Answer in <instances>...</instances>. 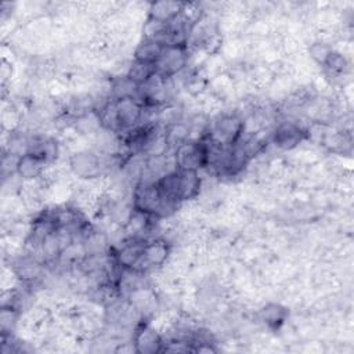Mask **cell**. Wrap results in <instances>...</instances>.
<instances>
[{
	"label": "cell",
	"instance_id": "6da1fadb",
	"mask_svg": "<svg viewBox=\"0 0 354 354\" xmlns=\"http://www.w3.org/2000/svg\"><path fill=\"white\" fill-rule=\"evenodd\" d=\"M134 210L149 214V216H167L176 209L174 205L166 202L160 195L155 181H142L137 185L133 196Z\"/></svg>",
	"mask_w": 354,
	"mask_h": 354
},
{
	"label": "cell",
	"instance_id": "7a4b0ae2",
	"mask_svg": "<svg viewBox=\"0 0 354 354\" xmlns=\"http://www.w3.org/2000/svg\"><path fill=\"white\" fill-rule=\"evenodd\" d=\"M209 142L203 140H188L174 151L176 167L180 170H199L207 166Z\"/></svg>",
	"mask_w": 354,
	"mask_h": 354
},
{
	"label": "cell",
	"instance_id": "3957f363",
	"mask_svg": "<svg viewBox=\"0 0 354 354\" xmlns=\"http://www.w3.org/2000/svg\"><path fill=\"white\" fill-rule=\"evenodd\" d=\"M243 131V122L235 115L218 116L210 126L209 141L220 147H232L238 142Z\"/></svg>",
	"mask_w": 354,
	"mask_h": 354
},
{
	"label": "cell",
	"instance_id": "277c9868",
	"mask_svg": "<svg viewBox=\"0 0 354 354\" xmlns=\"http://www.w3.org/2000/svg\"><path fill=\"white\" fill-rule=\"evenodd\" d=\"M188 61L187 46H169L165 47L159 59L155 64V73L165 79L173 77L181 72Z\"/></svg>",
	"mask_w": 354,
	"mask_h": 354
},
{
	"label": "cell",
	"instance_id": "5b68a950",
	"mask_svg": "<svg viewBox=\"0 0 354 354\" xmlns=\"http://www.w3.org/2000/svg\"><path fill=\"white\" fill-rule=\"evenodd\" d=\"M113 102H115V108H116L119 129L124 130V131L134 129L142 118L144 105L138 100L131 98V97L113 100Z\"/></svg>",
	"mask_w": 354,
	"mask_h": 354
},
{
	"label": "cell",
	"instance_id": "8992f818",
	"mask_svg": "<svg viewBox=\"0 0 354 354\" xmlns=\"http://www.w3.org/2000/svg\"><path fill=\"white\" fill-rule=\"evenodd\" d=\"M169 254V246L163 241H147L145 248L142 250V254L137 264L134 266L133 271L144 272L148 268H152L155 266H160Z\"/></svg>",
	"mask_w": 354,
	"mask_h": 354
},
{
	"label": "cell",
	"instance_id": "52a82bcc",
	"mask_svg": "<svg viewBox=\"0 0 354 354\" xmlns=\"http://www.w3.org/2000/svg\"><path fill=\"white\" fill-rule=\"evenodd\" d=\"M72 171L82 178H94L101 174V159L93 152H79L71 158Z\"/></svg>",
	"mask_w": 354,
	"mask_h": 354
},
{
	"label": "cell",
	"instance_id": "ba28073f",
	"mask_svg": "<svg viewBox=\"0 0 354 354\" xmlns=\"http://www.w3.org/2000/svg\"><path fill=\"white\" fill-rule=\"evenodd\" d=\"M147 241L142 238H131L115 254L116 264L123 270H133L140 260Z\"/></svg>",
	"mask_w": 354,
	"mask_h": 354
},
{
	"label": "cell",
	"instance_id": "9c48e42d",
	"mask_svg": "<svg viewBox=\"0 0 354 354\" xmlns=\"http://www.w3.org/2000/svg\"><path fill=\"white\" fill-rule=\"evenodd\" d=\"M134 350L142 354H153L162 350L163 342L160 336L148 325H141L133 337Z\"/></svg>",
	"mask_w": 354,
	"mask_h": 354
},
{
	"label": "cell",
	"instance_id": "30bf717a",
	"mask_svg": "<svg viewBox=\"0 0 354 354\" xmlns=\"http://www.w3.org/2000/svg\"><path fill=\"white\" fill-rule=\"evenodd\" d=\"M304 137L306 131L299 124L293 122H283L274 133V142L283 149H290L296 147Z\"/></svg>",
	"mask_w": 354,
	"mask_h": 354
},
{
	"label": "cell",
	"instance_id": "8fae6325",
	"mask_svg": "<svg viewBox=\"0 0 354 354\" xmlns=\"http://www.w3.org/2000/svg\"><path fill=\"white\" fill-rule=\"evenodd\" d=\"M177 173H178L180 202L195 198L199 194V188H201V178L198 176V171L177 169Z\"/></svg>",
	"mask_w": 354,
	"mask_h": 354
},
{
	"label": "cell",
	"instance_id": "7c38bea8",
	"mask_svg": "<svg viewBox=\"0 0 354 354\" xmlns=\"http://www.w3.org/2000/svg\"><path fill=\"white\" fill-rule=\"evenodd\" d=\"M184 4L177 1H156L149 8V19L166 24L178 14H181Z\"/></svg>",
	"mask_w": 354,
	"mask_h": 354
},
{
	"label": "cell",
	"instance_id": "4fadbf2b",
	"mask_svg": "<svg viewBox=\"0 0 354 354\" xmlns=\"http://www.w3.org/2000/svg\"><path fill=\"white\" fill-rule=\"evenodd\" d=\"M163 48L165 47L159 41L145 37L134 51V61L155 65L156 61L159 59Z\"/></svg>",
	"mask_w": 354,
	"mask_h": 354
},
{
	"label": "cell",
	"instance_id": "5bb4252c",
	"mask_svg": "<svg viewBox=\"0 0 354 354\" xmlns=\"http://www.w3.org/2000/svg\"><path fill=\"white\" fill-rule=\"evenodd\" d=\"M44 165L46 162L43 159L30 152H26L18 158L17 173L22 178H35L41 174Z\"/></svg>",
	"mask_w": 354,
	"mask_h": 354
},
{
	"label": "cell",
	"instance_id": "9a60e30c",
	"mask_svg": "<svg viewBox=\"0 0 354 354\" xmlns=\"http://www.w3.org/2000/svg\"><path fill=\"white\" fill-rule=\"evenodd\" d=\"M165 141L169 151H176L189 140V127L181 122H176L165 127Z\"/></svg>",
	"mask_w": 354,
	"mask_h": 354
},
{
	"label": "cell",
	"instance_id": "2e32d148",
	"mask_svg": "<svg viewBox=\"0 0 354 354\" xmlns=\"http://www.w3.org/2000/svg\"><path fill=\"white\" fill-rule=\"evenodd\" d=\"M153 75H155V65L142 64L138 61H134L127 72V77L138 87L142 86L145 82H148Z\"/></svg>",
	"mask_w": 354,
	"mask_h": 354
},
{
	"label": "cell",
	"instance_id": "e0dca14e",
	"mask_svg": "<svg viewBox=\"0 0 354 354\" xmlns=\"http://www.w3.org/2000/svg\"><path fill=\"white\" fill-rule=\"evenodd\" d=\"M15 271H17L18 277L22 278L24 281H32L39 277L41 267L36 259L24 257L15 264Z\"/></svg>",
	"mask_w": 354,
	"mask_h": 354
},
{
	"label": "cell",
	"instance_id": "ac0fdd59",
	"mask_svg": "<svg viewBox=\"0 0 354 354\" xmlns=\"http://www.w3.org/2000/svg\"><path fill=\"white\" fill-rule=\"evenodd\" d=\"M285 314H286L285 308H282V307L278 306V304H268V306H266V307L260 311L261 319H263L267 325H270V326H278V325L283 321Z\"/></svg>",
	"mask_w": 354,
	"mask_h": 354
},
{
	"label": "cell",
	"instance_id": "d6986e66",
	"mask_svg": "<svg viewBox=\"0 0 354 354\" xmlns=\"http://www.w3.org/2000/svg\"><path fill=\"white\" fill-rule=\"evenodd\" d=\"M324 66H326L329 71L336 72V73H342L347 69V61L346 58L335 51H330V54L328 55L326 61L324 62Z\"/></svg>",
	"mask_w": 354,
	"mask_h": 354
},
{
	"label": "cell",
	"instance_id": "ffe728a7",
	"mask_svg": "<svg viewBox=\"0 0 354 354\" xmlns=\"http://www.w3.org/2000/svg\"><path fill=\"white\" fill-rule=\"evenodd\" d=\"M330 48L328 47V46H325V44H321V43H315V44H313L311 47H310V55L317 61V62H319V64H322L324 65V62L326 61V58H328V55L330 54Z\"/></svg>",
	"mask_w": 354,
	"mask_h": 354
}]
</instances>
